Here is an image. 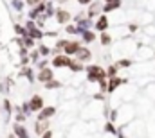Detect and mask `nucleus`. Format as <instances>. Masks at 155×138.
I'll return each mask as SVG.
<instances>
[{
    "mask_svg": "<svg viewBox=\"0 0 155 138\" xmlns=\"http://www.w3.org/2000/svg\"><path fill=\"white\" fill-rule=\"evenodd\" d=\"M51 79H54V68L52 67H43V68L38 70V74H36V81L38 83H47V81H51Z\"/></svg>",
    "mask_w": 155,
    "mask_h": 138,
    "instance_id": "8",
    "label": "nucleus"
},
{
    "mask_svg": "<svg viewBox=\"0 0 155 138\" xmlns=\"http://www.w3.org/2000/svg\"><path fill=\"white\" fill-rule=\"evenodd\" d=\"M76 27H78V33L81 34V33H83V31H87V29H94V20L87 16V18H83V20H79V22H78Z\"/></svg>",
    "mask_w": 155,
    "mask_h": 138,
    "instance_id": "15",
    "label": "nucleus"
},
{
    "mask_svg": "<svg viewBox=\"0 0 155 138\" xmlns=\"http://www.w3.org/2000/svg\"><path fill=\"white\" fill-rule=\"evenodd\" d=\"M7 138H16V136H15V135H9V136H7Z\"/></svg>",
    "mask_w": 155,
    "mask_h": 138,
    "instance_id": "40",
    "label": "nucleus"
},
{
    "mask_svg": "<svg viewBox=\"0 0 155 138\" xmlns=\"http://www.w3.org/2000/svg\"><path fill=\"white\" fill-rule=\"evenodd\" d=\"M139 29H141V25H139L137 22H130V24H126V33H130V34L137 33Z\"/></svg>",
    "mask_w": 155,
    "mask_h": 138,
    "instance_id": "29",
    "label": "nucleus"
},
{
    "mask_svg": "<svg viewBox=\"0 0 155 138\" xmlns=\"http://www.w3.org/2000/svg\"><path fill=\"white\" fill-rule=\"evenodd\" d=\"M20 75H24V77H27V81H29V83H35V81H36V75H35V70L31 68V67H24V68L20 70Z\"/></svg>",
    "mask_w": 155,
    "mask_h": 138,
    "instance_id": "21",
    "label": "nucleus"
},
{
    "mask_svg": "<svg viewBox=\"0 0 155 138\" xmlns=\"http://www.w3.org/2000/svg\"><path fill=\"white\" fill-rule=\"evenodd\" d=\"M35 67H36V68H43V67H49V59H47V58H40L38 61H36V63H35Z\"/></svg>",
    "mask_w": 155,
    "mask_h": 138,
    "instance_id": "31",
    "label": "nucleus"
},
{
    "mask_svg": "<svg viewBox=\"0 0 155 138\" xmlns=\"http://www.w3.org/2000/svg\"><path fill=\"white\" fill-rule=\"evenodd\" d=\"M105 72H107V77H114V75L119 74V67H117L116 63H110V65L105 68Z\"/></svg>",
    "mask_w": 155,
    "mask_h": 138,
    "instance_id": "24",
    "label": "nucleus"
},
{
    "mask_svg": "<svg viewBox=\"0 0 155 138\" xmlns=\"http://www.w3.org/2000/svg\"><path fill=\"white\" fill-rule=\"evenodd\" d=\"M116 65L119 67V68H126V70H128L132 65H134V61H132L130 58H119V59L116 61Z\"/></svg>",
    "mask_w": 155,
    "mask_h": 138,
    "instance_id": "22",
    "label": "nucleus"
},
{
    "mask_svg": "<svg viewBox=\"0 0 155 138\" xmlns=\"http://www.w3.org/2000/svg\"><path fill=\"white\" fill-rule=\"evenodd\" d=\"M63 27H65V33H67L69 36H76V34H79V33H78V27H76V24H74V22H72V24H67V25H63Z\"/></svg>",
    "mask_w": 155,
    "mask_h": 138,
    "instance_id": "26",
    "label": "nucleus"
},
{
    "mask_svg": "<svg viewBox=\"0 0 155 138\" xmlns=\"http://www.w3.org/2000/svg\"><path fill=\"white\" fill-rule=\"evenodd\" d=\"M87 7H88V9H87V16L92 18V20H96V18L103 13V11H101V9H103V2H101V0H92Z\"/></svg>",
    "mask_w": 155,
    "mask_h": 138,
    "instance_id": "7",
    "label": "nucleus"
},
{
    "mask_svg": "<svg viewBox=\"0 0 155 138\" xmlns=\"http://www.w3.org/2000/svg\"><path fill=\"white\" fill-rule=\"evenodd\" d=\"M47 129H51V122L49 120H36L35 122V133H36V136H40L41 133H45Z\"/></svg>",
    "mask_w": 155,
    "mask_h": 138,
    "instance_id": "17",
    "label": "nucleus"
},
{
    "mask_svg": "<svg viewBox=\"0 0 155 138\" xmlns=\"http://www.w3.org/2000/svg\"><path fill=\"white\" fill-rule=\"evenodd\" d=\"M43 86H45V90H60L61 86H63V83L60 81V79H51V81H47V83H43Z\"/></svg>",
    "mask_w": 155,
    "mask_h": 138,
    "instance_id": "20",
    "label": "nucleus"
},
{
    "mask_svg": "<svg viewBox=\"0 0 155 138\" xmlns=\"http://www.w3.org/2000/svg\"><path fill=\"white\" fill-rule=\"evenodd\" d=\"M40 58H41V56H40L38 49H35V50H31V54H29V59H31L33 63H36V61H38Z\"/></svg>",
    "mask_w": 155,
    "mask_h": 138,
    "instance_id": "33",
    "label": "nucleus"
},
{
    "mask_svg": "<svg viewBox=\"0 0 155 138\" xmlns=\"http://www.w3.org/2000/svg\"><path fill=\"white\" fill-rule=\"evenodd\" d=\"M117 138H126V135L123 133V129H119V133H117Z\"/></svg>",
    "mask_w": 155,
    "mask_h": 138,
    "instance_id": "38",
    "label": "nucleus"
},
{
    "mask_svg": "<svg viewBox=\"0 0 155 138\" xmlns=\"http://www.w3.org/2000/svg\"><path fill=\"white\" fill-rule=\"evenodd\" d=\"M74 58H76L78 61H81V63L85 65V63H90V61H92L94 54H92V50H90V49H87V47H83V45H81V49L78 50V54L74 56Z\"/></svg>",
    "mask_w": 155,
    "mask_h": 138,
    "instance_id": "11",
    "label": "nucleus"
},
{
    "mask_svg": "<svg viewBox=\"0 0 155 138\" xmlns=\"http://www.w3.org/2000/svg\"><path fill=\"white\" fill-rule=\"evenodd\" d=\"M123 7V0H110V2H103V13L105 14H110V13H116Z\"/></svg>",
    "mask_w": 155,
    "mask_h": 138,
    "instance_id": "12",
    "label": "nucleus"
},
{
    "mask_svg": "<svg viewBox=\"0 0 155 138\" xmlns=\"http://www.w3.org/2000/svg\"><path fill=\"white\" fill-rule=\"evenodd\" d=\"M71 56H67V54H63V52H60V54H54L52 56V59H51V67L56 70H61V68H67L69 67V63H71Z\"/></svg>",
    "mask_w": 155,
    "mask_h": 138,
    "instance_id": "2",
    "label": "nucleus"
},
{
    "mask_svg": "<svg viewBox=\"0 0 155 138\" xmlns=\"http://www.w3.org/2000/svg\"><path fill=\"white\" fill-rule=\"evenodd\" d=\"M2 108H4V111H5V118H9V117H11V113H13V106H11V101H9V99H4V104H2Z\"/></svg>",
    "mask_w": 155,
    "mask_h": 138,
    "instance_id": "27",
    "label": "nucleus"
},
{
    "mask_svg": "<svg viewBox=\"0 0 155 138\" xmlns=\"http://www.w3.org/2000/svg\"><path fill=\"white\" fill-rule=\"evenodd\" d=\"M54 20H56V24H60V25H67V24L72 22V13H71L69 9H65V7H58V9L54 11Z\"/></svg>",
    "mask_w": 155,
    "mask_h": 138,
    "instance_id": "3",
    "label": "nucleus"
},
{
    "mask_svg": "<svg viewBox=\"0 0 155 138\" xmlns=\"http://www.w3.org/2000/svg\"><path fill=\"white\" fill-rule=\"evenodd\" d=\"M81 45H83V41L81 39H69L67 43H65V47H63V54H67V56H71V58H74L78 54V50L81 49Z\"/></svg>",
    "mask_w": 155,
    "mask_h": 138,
    "instance_id": "5",
    "label": "nucleus"
},
{
    "mask_svg": "<svg viewBox=\"0 0 155 138\" xmlns=\"http://www.w3.org/2000/svg\"><path fill=\"white\" fill-rule=\"evenodd\" d=\"M56 106H43L36 113V120H51L54 115H56Z\"/></svg>",
    "mask_w": 155,
    "mask_h": 138,
    "instance_id": "9",
    "label": "nucleus"
},
{
    "mask_svg": "<svg viewBox=\"0 0 155 138\" xmlns=\"http://www.w3.org/2000/svg\"><path fill=\"white\" fill-rule=\"evenodd\" d=\"M13 135L16 138H31L27 127H25L24 124H20V122H15V124H13Z\"/></svg>",
    "mask_w": 155,
    "mask_h": 138,
    "instance_id": "14",
    "label": "nucleus"
},
{
    "mask_svg": "<svg viewBox=\"0 0 155 138\" xmlns=\"http://www.w3.org/2000/svg\"><path fill=\"white\" fill-rule=\"evenodd\" d=\"M38 52L41 58H49L51 56V47H47L45 43H40L38 45Z\"/></svg>",
    "mask_w": 155,
    "mask_h": 138,
    "instance_id": "25",
    "label": "nucleus"
},
{
    "mask_svg": "<svg viewBox=\"0 0 155 138\" xmlns=\"http://www.w3.org/2000/svg\"><path fill=\"white\" fill-rule=\"evenodd\" d=\"M27 102H29V109H31V113H38L40 109L45 106L43 97H41V95H38V93H35V95H33Z\"/></svg>",
    "mask_w": 155,
    "mask_h": 138,
    "instance_id": "10",
    "label": "nucleus"
},
{
    "mask_svg": "<svg viewBox=\"0 0 155 138\" xmlns=\"http://www.w3.org/2000/svg\"><path fill=\"white\" fill-rule=\"evenodd\" d=\"M108 27H110L108 14L101 13V14L94 20V31H96V33H103V31H108Z\"/></svg>",
    "mask_w": 155,
    "mask_h": 138,
    "instance_id": "6",
    "label": "nucleus"
},
{
    "mask_svg": "<svg viewBox=\"0 0 155 138\" xmlns=\"http://www.w3.org/2000/svg\"><path fill=\"white\" fill-rule=\"evenodd\" d=\"M83 18H87V11H85V9H81L76 16H72V22H74V24H78V22H79V20H83Z\"/></svg>",
    "mask_w": 155,
    "mask_h": 138,
    "instance_id": "32",
    "label": "nucleus"
},
{
    "mask_svg": "<svg viewBox=\"0 0 155 138\" xmlns=\"http://www.w3.org/2000/svg\"><path fill=\"white\" fill-rule=\"evenodd\" d=\"M76 2L79 4V5H81V7H87V5H88V4H90L92 0H76Z\"/></svg>",
    "mask_w": 155,
    "mask_h": 138,
    "instance_id": "37",
    "label": "nucleus"
},
{
    "mask_svg": "<svg viewBox=\"0 0 155 138\" xmlns=\"http://www.w3.org/2000/svg\"><path fill=\"white\" fill-rule=\"evenodd\" d=\"M56 2H58V4H67L69 0H56Z\"/></svg>",
    "mask_w": 155,
    "mask_h": 138,
    "instance_id": "39",
    "label": "nucleus"
},
{
    "mask_svg": "<svg viewBox=\"0 0 155 138\" xmlns=\"http://www.w3.org/2000/svg\"><path fill=\"white\" fill-rule=\"evenodd\" d=\"M79 36H81L79 39L83 41V45H90V43H94L97 39V33L94 29H87V31H83Z\"/></svg>",
    "mask_w": 155,
    "mask_h": 138,
    "instance_id": "13",
    "label": "nucleus"
},
{
    "mask_svg": "<svg viewBox=\"0 0 155 138\" xmlns=\"http://www.w3.org/2000/svg\"><path fill=\"white\" fill-rule=\"evenodd\" d=\"M107 79H108V77H107ZM107 79H101V81H97L99 92H103V93H107Z\"/></svg>",
    "mask_w": 155,
    "mask_h": 138,
    "instance_id": "34",
    "label": "nucleus"
},
{
    "mask_svg": "<svg viewBox=\"0 0 155 138\" xmlns=\"http://www.w3.org/2000/svg\"><path fill=\"white\" fill-rule=\"evenodd\" d=\"M105 95H107V93H103V92H96V93H92V101H96V102H105V101H107Z\"/></svg>",
    "mask_w": 155,
    "mask_h": 138,
    "instance_id": "30",
    "label": "nucleus"
},
{
    "mask_svg": "<svg viewBox=\"0 0 155 138\" xmlns=\"http://www.w3.org/2000/svg\"><path fill=\"white\" fill-rule=\"evenodd\" d=\"M103 131H105V133H108V135H112V136H117V133H119V127L116 126V122H110V120H107V122H105V126H103Z\"/></svg>",
    "mask_w": 155,
    "mask_h": 138,
    "instance_id": "19",
    "label": "nucleus"
},
{
    "mask_svg": "<svg viewBox=\"0 0 155 138\" xmlns=\"http://www.w3.org/2000/svg\"><path fill=\"white\" fill-rule=\"evenodd\" d=\"M123 84H128V77H119V75H114V77H108L107 79V93H114L119 86Z\"/></svg>",
    "mask_w": 155,
    "mask_h": 138,
    "instance_id": "4",
    "label": "nucleus"
},
{
    "mask_svg": "<svg viewBox=\"0 0 155 138\" xmlns=\"http://www.w3.org/2000/svg\"><path fill=\"white\" fill-rule=\"evenodd\" d=\"M40 138H52V131H51V129H47L45 133H41V135H40Z\"/></svg>",
    "mask_w": 155,
    "mask_h": 138,
    "instance_id": "36",
    "label": "nucleus"
},
{
    "mask_svg": "<svg viewBox=\"0 0 155 138\" xmlns=\"http://www.w3.org/2000/svg\"><path fill=\"white\" fill-rule=\"evenodd\" d=\"M13 31H15V34H16V36H25V34H27L25 27H24V25H20V24H13Z\"/></svg>",
    "mask_w": 155,
    "mask_h": 138,
    "instance_id": "28",
    "label": "nucleus"
},
{
    "mask_svg": "<svg viewBox=\"0 0 155 138\" xmlns=\"http://www.w3.org/2000/svg\"><path fill=\"white\" fill-rule=\"evenodd\" d=\"M67 68L71 70V74H79V72H85V65H83L81 61H78L76 58H72Z\"/></svg>",
    "mask_w": 155,
    "mask_h": 138,
    "instance_id": "18",
    "label": "nucleus"
},
{
    "mask_svg": "<svg viewBox=\"0 0 155 138\" xmlns=\"http://www.w3.org/2000/svg\"><path fill=\"white\" fill-rule=\"evenodd\" d=\"M103 2H110V0H103Z\"/></svg>",
    "mask_w": 155,
    "mask_h": 138,
    "instance_id": "41",
    "label": "nucleus"
},
{
    "mask_svg": "<svg viewBox=\"0 0 155 138\" xmlns=\"http://www.w3.org/2000/svg\"><path fill=\"white\" fill-rule=\"evenodd\" d=\"M40 2H43V0H25V5H27V7H35Z\"/></svg>",
    "mask_w": 155,
    "mask_h": 138,
    "instance_id": "35",
    "label": "nucleus"
},
{
    "mask_svg": "<svg viewBox=\"0 0 155 138\" xmlns=\"http://www.w3.org/2000/svg\"><path fill=\"white\" fill-rule=\"evenodd\" d=\"M99 45H101V47H110V45H114V36L110 34L108 31L99 33Z\"/></svg>",
    "mask_w": 155,
    "mask_h": 138,
    "instance_id": "16",
    "label": "nucleus"
},
{
    "mask_svg": "<svg viewBox=\"0 0 155 138\" xmlns=\"http://www.w3.org/2000/svg\"><path fill=\"white\" fill-rule=\"evenodd\" d=\"M11 7L16 13H22L25 9V0H11Z\"/></svg>",
    "mask_w": 155,
    "mask_h": 138,
    "instance_id": "23",
    "label": "nucleus"
},
{
    "mask_svg": "<svg viewBox=\"0 0 155 138\" xmlns=\"http://www.w3.org/2000/svg\"><path fill=\"white\" fill-rule=\"evenodd\" d=\"M85 74H87V83H96L97 84V81L107 79L105 67H99V65H94V63L85 65Z\"/></svg>",
    "mask_w": 155,
    "mask_h": 138,
    "instance_id": "1",
    "label": "nucleus"
}]
</instances>
